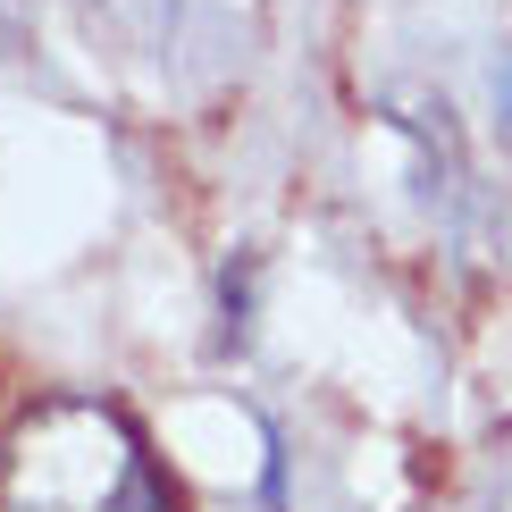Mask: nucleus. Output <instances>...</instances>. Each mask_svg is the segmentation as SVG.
I'll list each match as a JSON object with an SVG mask.
<instances>
[{
	"mask_svg": "<svg viewBox=\"0 0 512 512\" xmlns=\"http://www.w3.org/2000/svg\"><path fill=\"white\" fill-rule=\"evenodd\" d=\"M496 93H504V118H512V68H504V76H496Z\"/></svg>",
	"mask_w": 512,
	"mask_h": 512,
	"instance_id": "f257e3e1",
	"label": "nucleus"
}]
</instances>
